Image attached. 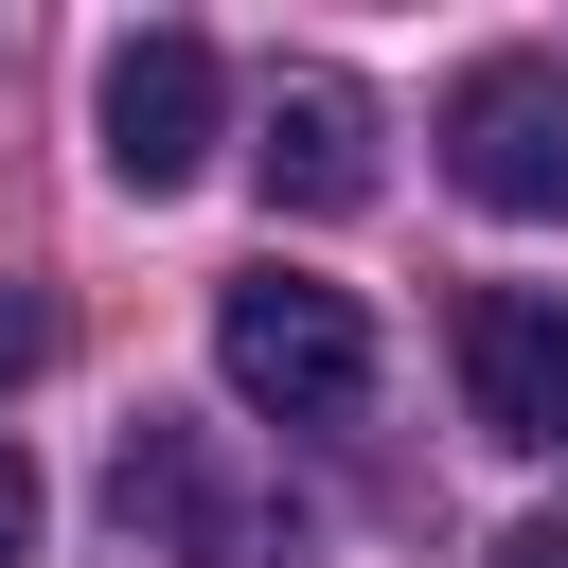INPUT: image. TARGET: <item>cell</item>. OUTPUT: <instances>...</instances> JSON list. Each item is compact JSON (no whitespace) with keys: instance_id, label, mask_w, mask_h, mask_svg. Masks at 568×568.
Listing matches in <instances>:
<instances>
[{"instance_id":"cell-1","label":"cell","mask_w":568,"mask_h":568,"mask_svg":"<svg viewBox=\"0 0 568 568\" xmlns=\"http://www.w3.org/2000/svg\"><path fill=\"white\" fill-rule=\"evenodd\" d=\"M213 373H231L266 426H355V390H373V320H355V284L248 266V284H213Z\"/></svg>"},{"instance_id":"cell-2","label":"cell","mask_w":568,"mask_h":568,"mask_svg":"<svg viewBox=\"0 0 568 568\" xmlns=\"http://www.w3.org/2000/svg\"><path fill=\"white\" fill-rule=\"evenodd\" d=\"M89 124H106V178H124V195H195V160H213V124H231L213 36H195V18L124 36V53H106V89H89Z\"/></svg>"},{"instance_id":"cell-3","label":"cell","mask_w":568,"mask_h":568,"mask_svg":"<svg viewBox=\"0 0 568 568\" xmlns=\"http://www.w3.org/2000/svg\"><path fill=\"white\" fill-rule=\"evenodd\" d=\"M444 178L479 213H568V53H479L444 89Z\"/></svg>"},{"instance_id":"cell-4","label":"cell","mask_w":568,"mask_h":568,"mask_svg":"<svg viewBox=\"0 0 568 568\" xmlns=\"http://www.w3.org/2000/svg\"><path fill=\"white\" fill-rule=\"evenodd\" d=\"M462 408L479 444H568V284H462Z\"/></svg>"},{"instance_id":"cell-5","label":"cell","mask_w":568,"mask_h":568,"mask_svg":"<svg viewBox=\"0 0 568 568\" xmlns=\"http://www.w3.org/2000/svg\"><path fill=\"white\" fill-rule=\"evenodd\" d=\"M248 160H266L284 213H355L373 195V89L355 71H266V142Z\"/></svg>"},{"instance_id":"cell-6","label":"cell","mask_w":568,"mask_h":568,"mask_svg":"<svg viewBox=\"0 0 568 568\" xmlns=\"http://www.w3.org/2000/svg\"><path fill=\"white\" fill-rule=\"evenodd\" d=\"M36 515H53V497H36V462H18V426H0V568H36Z\"/></svg>"},{"instance_id":"cell-7","label":"cell","mask_w":568,"mask_h":568,"mask_svg":"<svg viewBox=\"0 0 568 568\" xmlns=\"http://www.w3.org/2000/svg\"><path fill=\"white\" fill-rule=\"evenodd\" d=\"M36 355H53V320H36V302H0V390H18Z\"/></svg>"},{"instance_id":"cell-8","label":"cell","mask_w":568,"mask_h":568,"mask_svg":"<svg viewBox=\"0 0 568 568\" xmlns=\"http://www.w3.org/2000/svg\"><path fill=\"white\" fill-rule=\"evenodd\" d=\"M497 568H568V515H515V532H497Z\"/></svg>"}]
</instances>
